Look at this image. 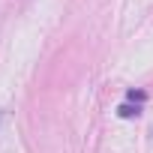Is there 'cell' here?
<instances>
[{"mask_svg":"<svg viewBox=\"0 0 153 153\" xmlns=\"http://www.w3.org/2000/svg\"><path fill=\"white\" fill-rule=\"evenodd\" d=\"M126 99H135V102H144L147 96H144V90H129V93H126Z\"/></svg>","mask_w":153,"mask_h":153,"instance_id":"7a4b0ae2","label":"cell"},{"mask_svg":"<svg viewBox=\"0 0 153 153\" xmlns=\"http://www.w3.org/2000/svg\"><path fill=\"white\" fill-rule=\"evenodd\" d=\"M117 114H120V117H138V114H141V108H138V105H135V108H132V105H129V102H123V105H120V108H117Z\"/></svg>","mask_w":153,"mask_h":153,"instance_id":"6da1fadb","label":"cell"}]
</instances>
